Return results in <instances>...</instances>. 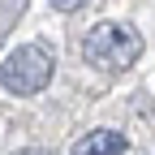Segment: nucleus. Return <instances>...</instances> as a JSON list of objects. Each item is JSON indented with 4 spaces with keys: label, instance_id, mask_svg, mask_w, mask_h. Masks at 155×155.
<instances>
[{
    "label": "nucleus",
    "instance_id": "obj_5",
    "mask_svg": "<svg viewBox=\"0 0 155 155\" xmlns=\"http://www.w3.org/2000/svg\"><path fill=\"white\" fill-rule=\"evenodd\" d=\"M17 155H52V151H43V147H26V151H17Z\"/></svg>",
    "mask_w": 155,
    "mask_h": 155
},
{
    "label": "nucleus",
    "instance_id": "obj_4",
    "mask_svg": "<svg viewBox=\"0 0 155 155\" xmlns=\"http://www.w3.org/2000/svg\"><path fill=\"white\" fill-rule=\"evenodd\" d=\"M48 5H52L56 13H73V9H82L86 0H48Z\"/></svg>",
    "mask_w": 155,
    "mask_h": 155
},
{
    "label": "nucleus",
    "instance_id": "obj_1",
    "mask_svg": "<svg viewBox=\"0 0 155 155\" xmlns=\"http://www.w3.org/2000/svg\"><path fill=\"white\" fill-rule=\"evenodd\" d=\"M86 65H95L99 73H125L129 65H138L142 56V35L125 26V22H99L86 30V43H82Z\"/></svg>",
    "mask_w": 155,
    "mask_h": 155
},
{
    "label": "nucleus",
    "instance_id": "obj_3",
    "mask_svg": "<svg viewBox=\"0 0 155 155\" xmlns=\"http://www.w3.org/2000/svg\"><path fill=\"white\" fill-rule=\"evenodd\" d=\"M73 155H134V147L116 129H91L86 138L73 142Z\"/></svg>",
    "mask_w": 155,
    "mask_h": 155
},
{
    "label": "nucleus",
    "instance_id": "obj_2",
    "mask_svg": "<svg viewBox=\"0 0 155 155\" xmlns=\"http://www.w3.org/2000/svg\"><path fill=\"white\" fill-rule=\"evenodd\" d=\"M52 73H56L52 52L39 48V43H22V48H13L5 56L0 82H5V91H13V95H39V91L52 82Z\"/></svg>",
    "mask_w": 155,
    "mask_h": 155
}]
</instances>
